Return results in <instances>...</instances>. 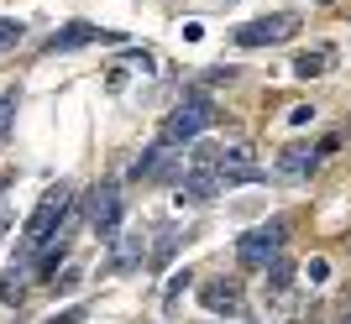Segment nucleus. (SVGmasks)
I'll use <instances>...</instances> for the list:
<instances>
[{
	"mask_svg": "<svg viewBox=\"0 0 351 324\" xmlns=\"http://www.w3.org/2000/svg\"><path fill=\"white\" fill-rule=\"evenodd\" d=\"M69 209H73V189H69V183H58V189H47L43 199H37V209H32L27 230H21V262H32L43 246H53L58 225L69 220Z\"/></svg>",
	"mask_w": 351,
	"mask_h": 324,
	"instance_id": "1",
	"label": "nucleus"
},
{
	"mask_svg": "<svg viewBox=\"0 0 351 324\" xmlns=\"http://www.w3.org/2000/svg\"><path fill=\"white\" fill-rule=\"evenodd\" d=\"M215 100H210L205 89H189L184 94V105H178L173 116L162 120V147H178V141H194V136L205 131V126H215Z\"/></svg>",
	"mask_w": 351,
	"mask_h": 324,
	"instance_id": "2",
	"label": "nucleus"
},
{
	"mask_svg": "<svg viewBox=\"0 0 351 324\" xmlns=\"http://www.w3.org/2000/svg\"><path fill=\"white\" fill-rule=\"evenodd\" d=\"M283 241H289V225L267 220V225H257V230H247V236L236 241V262L247 267V272H267V262L283 256Z\"/></svg>",
	"mask_w": 351,
	"mask_h": 324,
	"instance_id": "3",
	"label": "nucleus"
},
{
	"mask_svg": "<svg viewBox=\"0 0 351 324\" xmlns=\"http://www.w3.org/2000/svg\"><path fill=\"white\" fill-rule=\"evenodd\" d=\"M84 215H89V230L100 241H116V230H121V189L116 183H95V189L84 193Z\"/></svg>",
	"mask_w": 351,
	"mask_h": 324,
	"instance_id": "4",
	"label": "nucleus"
},
{
	"mask_svg": "<svg viewBox=\"0 0 351 324\" xmlns=\"http://www.w3.org/2000/svg\"><path fill=\"white\" fill-rule=\"evenodd\" d=\"M293 31H299V16L293 11H278V16H263V21H247V27H236V47H273V42H289Z\"/></svg>",
	"mask_w": 351,
	"mask_h": 324,
	"instance_id": "5",
	"label": "nucleus"
},
{
	"mask_svg": "<svg viewBox=\"0 0 351 324\" xmlns=\"http://www.w3.org/2000/svg\"><path fill=\"white\" fill-rule=\"evenodd\" d=\"M210 167L226 178V189H231V183H263L267 178L252 147H215V162H210Z\"/></svg>",
	"mask_w": 351,
	"mask_h": 324,
	"instance_id": "6",
	"label": "nucleus"
},
{
	"mask_svg": "<svg viewBox=\"0 0 351 324\" xmlns=\"http://www.w3.org/2000/svg\"><path fill=\"white\" fill-rule=\"evenodd\" d=\"M173 189H178L173 199H178L184 209H199V204H210L215 193H226V178H220L215 167H189V173L178 178Z\"/></svg>",
	"mask_w": 351,
	"mask_h": 324,
	"instance_id": "7",
	"label": "nucleus"
},
{
	"mask_svg": "<svg viewBox=\"0 0 351 324\" xmlns=\"http://www.w3.org/2000/svg\"><path fill=\"white\" fill-rule=\"evenodd\" d=\"M132 178H158V183H178V178H184V167H178V152L173 147H147L142 157L132 162Z\"/></svg>",
	"mask_w": 351,
	"mask_h": 324,
	"instance_id": "8",
	"label": "nucleus"
},
{
	"mask_svg": "<svg viewBox=\"0 0 351 324\" xmlns=\"http://www.w3.org/2000/svg\"><path fill=\"white\" fill-rule=\"evenodd\" d=\"M89 42H121V37L95 27V21H69V27H58L47 37V53H73V47H89Z\"/></svg>",
	"mask_w": 351,
	"mask_h": 324,
	"instance_id": "9",
	"label": "nucleus"
},
{
	"mask_svg": "<svg viewBox=\"0 0 351 324\" xmlns=\"http://www.w3.org/2000/svg\"><path fill=\"white\" fill-rule=\"evenodd\" d=\"M320 167V147H304V141H293V147L278 152V162H273V173L289 178V183H299V178H309Z\"/></svg>",
	"mask_w": 351,
	"mask_h": 324,
	"instance_id": "10",
	"label": "nucleus"
},
{
	"mask_svg": "<svg viewBox=\"0 0 351 324\" xmlns=\"http://www.w3.org/2000/svg\"><path fill=\"white\" fill-rule=\"evenodd\" d=\"M199 298H205L210 314H241V282H236V278L205 282V288H199Z\"/></svg>",
	"mask_w": 351,
	"mask_h": 324,
	"instance_id": "11",
	"label": "nucleus"
},
{
	"mask_svg": "<svg viewBox=\"0 0 351 324\" xmlns=\"http://www.w3.org/2000/svg\"><path fill=\"white\" fill-rule=\"evenodd\" d=\"M330 63H336V47H325V42H320V47H304V53L293 58V74H299V79H320Z\"/></svg>",
	"mask_w": 351,
	"mask_h": 324,
	"instance_id": "12",
	"label": "nucleus"
},
{
	"mask_svg": "<svg viewBox=\"0 0 351 324\" xmlns=\"http://www.w3.org/2000/svg\"><path fill=\"white\" fill-rule=\"evenodd\" d=\"M63 256H69V236H63L53 251H43V262H37V278L53 282V278H58V262H63Z\"/></svg>",
	"mask_w": 351,
	"mask_h": 324,
	"instance_id": "13",
	"label": "nucleus"
},
{
	"mask_svg": "<svg viewBox=\"0 0 351 324\" xmlns=\"http://www.w3.org/2000/svg\"><path fill=\"white\" fill-rule=\"evenodd\" d=\"M289 282H293V262H289V256H278V262H267V288H273V293H283Z\"/></svg>",
	"mask_w": 351,
	"mask_h": 324,
	"instance_id": "14",
	"label": "nucleus"
},
{
	"mask_svg": "<svg viewBox=\"0 0 351 324\" xmlns=\"http://www.w3.org/2000/svg\"><path fill=\"white\" fill-rule=\"evenodd\" d=\"M21 37H27V21H16V16H0V53H11Z\"/></svg>",
	"mask_w": 351,
	"mask_h": 324,
	"instance_id": "15",
	"label": "nucleus"
},
{
	"mask_svg": "<svg viewBox=\"0 0 351 324\" xmlns=\"http://www.w3.org/2000/svg\"><path fill=\"white\" fill-rule=\"evenodd\" d=\"M16 105H21V94L5 89V94H0V141H5V131H11V120H16Z\"/></svg>",
	"mask_w": 351,
	"mask_h": 324,
	"instance_id": "16",
	"label": "nucleus"
},
{
	"mask_svg": "<svg viewBox=\"0 0 351 324\" xmlns=\"http://www.w3.org/2000/svg\"><path fill=\"white\" fill-rule=\"evenodd\" d=\"M79 282H84V267H63V272H58L53 282H47V288H53V293H73Z\"/></svg>",
	"mask_w": 351,
	"mask_h": 324,
	"instance_id": "17",
	"label": "nucleus"
},
{
	"mask_svg": "<svg viewBox=\"0 0 351 324\" xmlns=\"http://www.w3.org/2000/svg\"><path fill=\"white\" fill-rule=\"evenodd\" d=\"M304 278H309V282H315V288H320V282H325V278H330V262H325V256H315V262H309V267H304Z\"/></svg>",
	"mask_w": 351,
	"mask_h": 324,
	"instance_id": "18",
	"label": "nucleus"
},
{
	"mask_svg": "<svg viewBox=\"0 0 351 324\" xmlns=\"http://www.w3.org/2000/svg\"><path fill=\"white\" fill-rule=\"evenodd\" d=\"M315 120V105H289V126H309Z\"/></svg>",
	"mask_w": 351,
	"mask_h": 324,
	"instance_id": "19",
	"label": "nucleus"
},
{
	"mask_svg": "<svg viewBox=\"0 0 351 324\" xmlns=\"http://www.w3.org/2000/svg\"><path fill=\"white\" fill-rule=\"evenodd\" d=\"M121 68H136V74H152V53H132Z\"/></svg>",
	"mask_w": 351,
	"mask_h": 324,
	"instance_id": "20",
	"label": "nucleus"
},
{
	"mask_svg": "<svg viewBox=\"0 0 351 324\" xmlns=\"http://www.w3.org/2000/svg\"><path fill=\"white\" fill-rule=\"evenodd\" d=\"M184 288H189V272H173V282H168V303H173V298L184 293Z\"/></svg>",
	"mask_w": 351,
	"mask_h": 324,
	"instance_id": "21",
	"label": "nucleus"
},
{
	"mask_svg": "<svg viewBox=\"0 0 351 324\" xmlns=\"http://www.w3.org/2000/svg\"><path fill=\"white\" fill-rule=\"evenodd\" d=\"M79 319H84V309H63L58 319H47V324H79Z\"/></svg>",
	"mask_w": 351,
	"mask_h": 324,
	"instance_id": "22",
	"label": "nucleus"
},
{
	"mask_svg": "<svg viewBox=\"0 0 351 324\" xmlns=\"http://www.w3.org/2000/svg\"><path fill=\"white\" fill-rule=\"evenodd\" d=\"M220 5H236V0H220Z\"/></svg>",
	"mask_w": 351,
	"mask_h": 324,
	"instance_id": "23",
	"label": "nucleus"
}]
</instances>
